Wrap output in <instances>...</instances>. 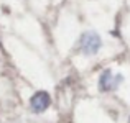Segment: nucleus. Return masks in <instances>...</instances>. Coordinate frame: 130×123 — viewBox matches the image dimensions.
I'll return each instance as SVG.
<instances>
[{
  "mask_svg": "<svg viewBox=\"0 0 130 123\" xmlns=\"http://www.w3.org/2000/svg\"><path fill=\"white\" fill-rule=\"evenodd\" d=\"M50 105H51V97L44 90L33 94V97L30 98V108H31L33 113H43L44 110H48Z\"/></svg>",
  "mask_w": 130,
  "mask_h": 123,
  "instance_id": "7ed1b4c3",
  "label": "nucleus"
},
{
  "mask_svg": "<svg viewBox=\"0 0 130 123\" xmlns=\"http://www.w3.org/2000/svg\"><path fill=\"white\" fill-rule=\"evenodd\" d=\"M124 82V77L120 74H114L110 69H105L99 77V90L101 92H112L119 89V85Z\"/></svg>",
  "mask_w": 130,
  "mask_h": 123,
  "instance_id": "f03ea898",
  "label": "nucleus"
},
{
  "mask_svg": "<svg viewBox=\"0 0 130 123\" xmlns=\"http://www.w3.org/2000/svg\"><path fill=\"white\" fill-rule=\"evenodd\" d=\"M101 46H102V39L99 36V33H95V31H84L79 38V43H77V48H79V51L84 56L97 54Z\"/></svg>",
  "mask_w": 130,
  "mask_h": 123,
  "instance_id": "f257e3e1",
  "label": "nucleus"
}]
</instances>
